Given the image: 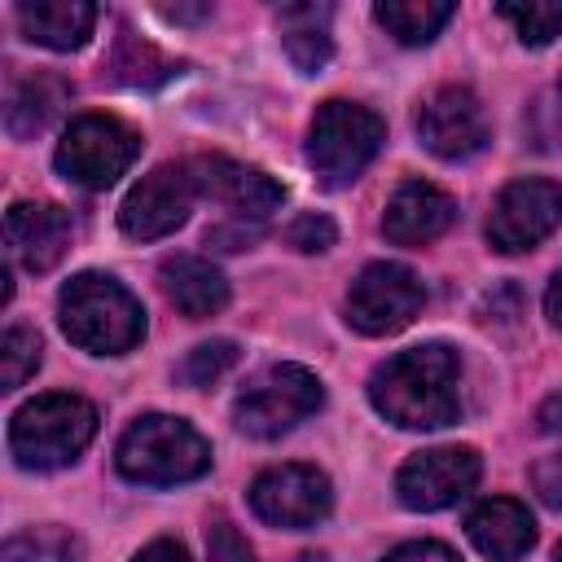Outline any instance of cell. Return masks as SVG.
<instances>
[{"label":"cell","mask_w":562,"mask_h":562,"mask_svg":"<svg viewBox=\"0 0 562 562\" xmlns=\"http://www.w3.org/2000/svg\"><path fill=\"white\" fill-rule=\"evenodd\" d=\"M373 408L404 430H439L461 413V364L443 342L408 347L373 369L369 378Z\"/></svg>","instance_id":"cell-1"},{"label":"cell","mask_w":562,"mask_h":562,"mask_svg":"<svg viewBox=\"0 0 562 562\" xmlns=\"http://www.w3.org/2000/svg\"><path fill=\"white\" fill-rule=\"evenodd\" d=\"M57 312H61L66 338L83 351H97V356H119V351L136 347L145 334L140 299L101 272H79L75 281H66Z\"/></svg>","instance_id":"cell-2"},{"label":"cell","mask_w":562,"mask_h":562,"mask_svg":"<svg viewBox=\"0 0 562 562\" xmlns=\"http://www.w3.org/2000/svg\"><path fill=\"white\" fill-rule=\"evenodd\" d=\"M114 465L132 483L171 487V483H189V479L206 474L211 443L189 422L167 417V413H149V417H140V422H132L123 430Z\"/></svg>","instance_id":"cell-3"},{"label":"cell","mask_w":562,"mask_h":562,"mask_svg":"<svg viewBox=\"0 0 562 562\" xmlns=\"http://www.w3.org/2000/svg\"><path fill=\"white\" fill-rule=\"evenodd\" d=\"M97 435V408L83 395H35L9 422V452L26 470H57L70 465Z\"/></svg>","instance_id":"cell-4"},{"label":"cell","mask_w":562,"mask_h":562,"mask_svg":"<svg viewBox=\"0 0 562 562\" xmlns=\"http://www.w3.org/2000/svg\"><path fill=\"white\" fill-rule=\"evenodd\" d=\"M386 127L369 105L356 101H325L316 110L312 123V140H307V162L321 176V184L342 189L351 184L378 154Z\"/></svg>","instance_id":"cell-5"},{"label":"cell","mask_w":562,"mask_h":562,"mask_svg":"<svg viewBox=\"0 0 562 562\" xmlns=\"http://www.w3.org/2000/svg\"><path fill=\"white\" fill-rule=\"evenodd\" d=\"M136 154H140V136L123 119L79 114L57 145V171L79 189H105L132 167Z\"/></svg>","instance_id":"cell-6"},{"label":"cell","mask_w":562,"mask_h":562,"mask_svg":"<svg viewBox=\"0 0 562 562\" xmlns=\"http://www.w3.org/2000/svg\"><path fill=\"white\" fill-rule=\"evenodd\" d=\"M325 391L321 378L303 364H272L268 373H259L233 404V417L246 435L255 439H272L294 430L303 417H312L321 408Z\"/></svg>","instance_id":"cell-7"},{"label":"cell","mask_w":562,"mask_h":562,"mask_svg":"<svg viewBox=\"0 0 562 562\" xmlns=\"http://www.w3.org/2000/svg\"><path fill=\"white\" fill-rule=\"evenodd\" d=\"M422 303H426V290H422L413 268H404V263H369L347 290V321L360 334L382 338V334L404 329L422 312Z\"/></svg>","instance_id":"cell-8"},{"label":"cell","mask_w":562,"mask_h":562,"mask_svg":"<svg viewBox=\"0 0 562 562\" xmlns=\"http://www.w3.org/2000/svg\"><path fill=\"white\" fill-rule=\"evenodd\" d=\"M193 198H198V184H193L189 162H180V167L162 162L132 184V193L119 206V228L136 241H158L189 220Z\"/></svg>","instance_id":"cell-9"},{"label":"cell","mask_w":562,"mask_h":562,"mask_svg":"<svg viewBox=\"0 0 562 562\" xmlns=\"http://www.w3.org/2000/svg\"><path fill=\"white\" fill-rule=\"evenodd\" d=\"M329 505L334 492L316 465H299V461L272 465L250 483V509L272 527H290V531L316 527L329 514Z\"/></svg>","instance_id":"cell-10"},{"label":"cell","mask_w":562,"mask_h":562,"mask_svg":"<svg viewBox=\"0 0 562 562\" xmlns=\"http://www.w3.org/2000/svg\"><path fill=\"white\" fill-rule=\"evenodd\" d=\"M562 224V184L553 180H514L501 189L487 215V241L505 255L531 250Z\"/></svg>","instance_id":"cell-11"},{"label":"cell","mask_w":562,"mask_h":562,"mask_svg":"<svg viewBox=\"0 0 562 562\" xmlns=\"http://www.w3.org/2000/svg\"><path fill=\"white\" fill-rule=\"evenodd\" d=\"M474 483H479V452L470 443L413 452L395 474V492L408 509H443L457 496H465Z\"/></svg>","instance_id":"cell-12"},{"label":"cell","mask_w":562,"mask_h":562,"mask_svg":"<svg viewBox=\"0 0 562 562\" xmlns=\"http://www.w3.org/2000/svg\"><path fill=\"white\" fill-rule=\"evenodd\" d=\"M417 136L439 158H470L487 140L483 101L470 88H457V83L430 92L426 105H422V114H417Z\"/></svg>","instance_id":"cell-13"},{"label":"cell","mask_w":562,"mask_h":562,"mask_svg":"<svg viewBox=\"0 0 562 562\" xmlns=\"http://www.w3.org/2000/svg\"><path fill=\"white\" fill-rule=\"evenodd\" d=\"M189 171H193L198 193H206L211 202H220L233 220H250V224H259V220H263L268 211H277L281 198H285V189H281L272 176H263L259 167L233 162V158H224V154L193 158Z\"/></svg>","instance_id":"cell-14"},{"label":"cell","mask_w":562,"mask_h":562,"mask_svg":"<svg viewBox=\"0 0 562 562\" xmlns=\"http://www.w3.org/2000/svg\"><path fill=\"white\" fill-rule=\"evenodd\" d=\"M4 241L26 272H48L70 246V215L53 202H13L4 215Z\"/></svg>","instance_id":"cell-15"},{"label":"cell","mask_w":562,"mask_h":562,"mask_svg":"<svg viewBox=\"0 0 562 562\" xmlns=\"http://www.w3.org/2000/svg\"><path fill=\"white\" fill-rule=\"evenodd\" d=\"M452 220H457V202L439 184H430V180H404L386 198L382 233L395 246H426L439 233H448Z\"/></svg>","instance_id":"cell-16"},{"label":"cell","mask_w":562,"mask_h":562,"mask_svg":"<svg viewBox=\"0 0 562 562\" xmlns=\"http://www.w3.org/2000/svg\"><path fill=\"white\" fill-rule=\"evenodd\" d=\"M470 544L492 558V562H518L531 544H536V522L527 514V505L509 501V496H492L483 501L470 518H465Z\"/></svg>","instance_id":"cell-17"},{"label":"cell","mask_w":562,"mask_h":562,"mask_svg":"<svg viewBox=\"0 0 562 562\" xmlns=\"http://www.w3.org/2000/svg\"><path fill=\"white\" fill-rule=\"evenodd\" d=\"M13 18H18L26 40H35L44 48H57V53L83 48L92 26H97V9L83 4V0H22L13 9Z\"/></svg>","instance_id":"cell-18"},{"label":"cell","mask_w":562,"mask_h":562,"mask_svg":"<svg viewBox=\"0 0 562 562\" xmlns=\"http://www.w3.org/2000/svg\"><path fill=\"white\" fill-rule=\"evenodd\" d=\"M70 101V83L48 75V70H31V75H18L9 83V101H4V127L9 136L26 140L35 132H44Z\"/></svg>","instance_id":"cell-19"},{"label":"cell","mask_w":562,"mask_h":562,"mask_svg":"<svg viewBox=\"0 0 562 562\" xmlns=\"http://www.w3.org/2000/svg\"><path fill=\"white\" fill-rule=\"evenodd\" d=\"M158 277H162V290H167L171 307L184 312L189 321L215 316L228 303V281L220 277V268H211L198 255H171Z\"/></svg>","instance_id":"cell-20"},{"label":"cell","mask_w":562,"mask_h":562,"mask_svg":"<svg viewBox=\"0 0 562 562\" xmlns=\"http://www.w3.org/2000/svg\"><path fill=\"white\" fill-rule=\"evenodd\" d=\"M277 22H281V44H285V57L312 75L329 61L334 53V40H329V4H281L277 9Z\"/></svg>","instance_id":"cell-21"},{"label":"cell","mask_w":562,"mask_h":562,"mask_svg":"<svg viewBox=\"0 0 562 562\" xmlns=\"http://www.w3.org/2000/svg\"><path fill=\"white\" fill-rule=\"evenodd\" d=\"M105 75L114 83H127V88H154V83H167L176 75V61H167L149 40H140V35H132L123 26L119 40H114V48H110Z\"/></svg>","instance_id":"cell-22"},{"label":"cell","mask_w":562,"mask_h":562,"mask_svg":"<svg viewBox=\"0 0 562 562\" xmlns=\"http://www.w3.org/2000/svg\"><path fill=\"white\" fill-rule=\"evenodd\" d=\"M373 13L400 44H430L457 9L443 0H382Z\"/></svg>","instance_id":"cell-23"},{"label":"cell","mask_w":562,"mask_h":562,"mask_svg":"<svg viewBox=\"0 0 562 562\" xmlns=\"http://www.w3.org/2000/svg\"><path fill=\"white\" fill-rule=\"evenodd\" d=\"M496 13L505 22H514L518 40L531 48L553 44L562 35V0H505V4H496Z\"/></svg>","instance_id":"cell-24"},{"label":"cell","mask_w":562,"mask_h":562,"mask_svg":"<svg viewBox=\"0 0 562 562\" xmlns=\"http://www.w3.org/2000/svg\"><path fill=\"white\" fill-rule=\"evenodd\" d=\"M4 562H79V540L66 527H31L4 540Z\"/></svg>","instance_id":"cell-25"},{"label":"cell","mask_w":562,"mask_h":562,"mask_svg":"<svg viewBox=\"0 0 562 562\" xmlns=\"http://www.w3.org/2000/svg\"><path fill=\"white\" fill-rule=\"evenodd\" d=\"M40 351H44L40 334L31 325H9L4 329V338H0V382H4V391H18L35 373Z\"/></svg>","instance_id":"cell-26"},{"label":"cell","mask_w":562,"mask_h":562,"mask_svg":"<svg viewBox=\"0 0 562 562\" xmlns=\"http://www.w3.org/2000/svg\"><path fill=\"white\" fill-rule=\"evenodd\" d=\"M233 364H237V342H228V338L198 342V347L184 356V364H180V382H189V386H211V382H220Z\"/></svg>","instance_id":"cell-27"},{"label":"cell","mask_w":562,"mask_h":562,"mask_svg":"<svg viewBox=\"0 0 562 562\" xmlns=\"http://www.w3.org/2000/svg\"><path fill=\"white\" fill-rule=\"evenodd\" d=\"M206 553H211V562H255V549L246 544V536L220 514L206 527Z\"/></svg>","instance_id":"cell-28"},{"label":"cell","mask_w":562,"mask_h":562,"mask_svg":"<svg viewBox=\"0 0 562 562\" xmlns=\"http://www.w3.org/2000/svg\"><path fill=\"white\" fill-rule=\"evenodd\" d=\"M334 237H338L334 220H329V215H316V211L299 215V220L285 228V241H290L294 250H329Z\"/></svg>","instance_id":"cell-29"},{"label":"cell","mask_w":562,"mask_h":562,"mask_svg":"<svg viewBox=\"0 0 562 562\" xmlns=\"http://www.w3.org/2000/svg\"><path fill=\"white\" fill-rule=\"evenodd\" d=\"M531 483H536V492H540V501H544L549 509H562V452L536 461Z\"/></svg>","instance_id":"cell-30"},{"label":"cell","mask_w":562,"mask_h":562,"mask_svg":"<svg viewBox=\"0 0 562 562\" xmlns=\"http://www.w3.org/2000/svg\"><path fill=\"white\" fill-rule=\"evenodd\" d=\"M259 233H263V224L228 220V224H215V228H206V241H211V246H220V250H241V246L259 241Z\"/></svg>","instance_id":"cell-31"},{"label":"cell","mask_w":562,"mask_h":562,"mask_svg":"<svg viewBox=\"0 0 562 562\" xmlns=\"http://www.w3.org/2000/svg\"><path fill=\"white\" fill-rule=\"evenodd\" d=\"M382 562H457V553L435 540H413V544H400L395 553H386Z\"/></svg>","instance_id":"cell-32"},{"label":"cell","mask_w":562,"mask_h":562,"mask_svg":"<svg viewBox=\"0 0 562 562\" xmlns=\"http://www.w3.org/2000/svg\"><path fill=\"white\" fill-rule=\"evenodd\" d=\"M132 562H189V549H184L180 540H154V544H145Z\"/></svg>","instance_id":"cell-33"},{"label":"cell","mask_w":562,"mask_h":562,"mask_svg":"<svg viewBox=\"0 0 562 562\" xmlns=\"http://www.w3.org/2000/svg\"><path fill=\"white\" fill-rule=\"evenodd\" d=\"M536 422H540V430H544V435H558V439H562V395H549V400L540 404Z\"/></svg>","instance_id":"cell-34"},{"label":"cell","mask_w":562,"mask_h":562,"mask_svg":"<svg viewBox=\"0 0 562 562\" xmlns=\"http://www.w3.org/2000/svg\"><path fill=\"white\" fill-rule=\"evenodd\" d=\"M544 312H549V321H553V325H562V272L549 281V294H544Z\"/></svg>","instance_id":"cell-35"},{"label":"cell","mask_w":562,"mask_h":562,"mask_svg":"<svg viewBox=\"0 0 562 562\" xmlns=\"http://www.w3.org/2000/svg\"><path fill=\"white\" fill-rule=\"evenodd\" d=\"M162 13H167L171 22H193V18H206V9H180V4H176V9H162Z\"/></svg>","instance_id":"cell-36"},{"label":"cell","mask_w":562,"mask_h":562,"mask_svg":"<svg viewBox=\"0 0 562 562\" xmlns=\"http://www.w3.org/2000/svg\"><path fill=\"white\" fill-rule=\"evenodd\" d=\"M294 562H329V558H325V553H299Z\"/></svg>","instance_id":"cell-37"},{"label":"cell","mask_w":562,"mask_h":562,"mask_svg":"<svg viewBox=\"0 0 562 562\" xmlns=\"http://www.w3.org/2000/svg\"><path fill=\"white\" fill-rule=\"evenodd\" d=\"M558 562H562V544H558Z\"/></svg>","instance_id":"cell-38"}]
</instances>
